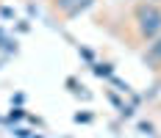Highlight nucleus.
Listing matches in <instances>:
<instances>
[{"instance_id": "1", "label": "nucleus", "mask_w": 161, "mask_h": 138, "mask_svg": "<svg viewBox=\"0 0 161 138\" xmlns=\"http://www.w3.org/2000/svg\"><path fill=\"white\" fill-rule=\"evenodd\" d=\"M136 31L142 39H156L161 33V8L153 6V3H145L139 6L136 11Z\"/></svg>"}, {"instance_id": "2", "label": "nucleus", "mask_w": 161, "mask_h": 138, "mask_svg": "<svg viewBox=\"0 0 161 138\" xmlns=\"http://www.w3.org/2000/svg\"><path fill=\"white\" fill-rule=\"evenodd\" d=\"M92 0H53V11H58L61 17H78L83 8H89Z\"/></svg>"}, {"instance_id": "3", "label": "nucleus", "mask_w": 161, "mask_h": 138, "mask_svg": "<svg viewBox=\"0 0 161 138\" xmlns=\"http://www.w3.org/2000/svg\"><path fill=\"white\" fill-rule=\"evenodd\" d=\"M147 58L153 64H161V39H156L153 44H150V50H147Z\"/></svg>"}]
</instances>
